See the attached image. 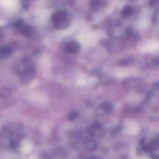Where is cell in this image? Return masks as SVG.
Listing matches in <instances>:
<instances>
[{"label":"cell","mask_w":159,"mask_h":159,"mask_svg":"<svg viewBox=\"0 0 159 159\" xmlns=\"http://www.w3.org/2000/svg\"><path fill=\"white\" fill-rule=\"evenodd\" d=\"M52 22L56 28L62 29L70 25L71 20L70 16L66 12L58 11L53 15Z\"/></svg>","instance_id":"cell-1"},{"label":"cell","mask_w":159,"mask_h":159,"mask_svg":"<svg viewBox=\"0 0 159 159\" xmlns=\"http://www.w3.org/2000/svg\"><path fill=\"white\" fill-rule=\"evenodd\" d=\"M80 44L75 41L70 42L66 45V50L70 53H77L80 51Z\"/></svg>","instance_id":"cell-2"}]
</instances>
